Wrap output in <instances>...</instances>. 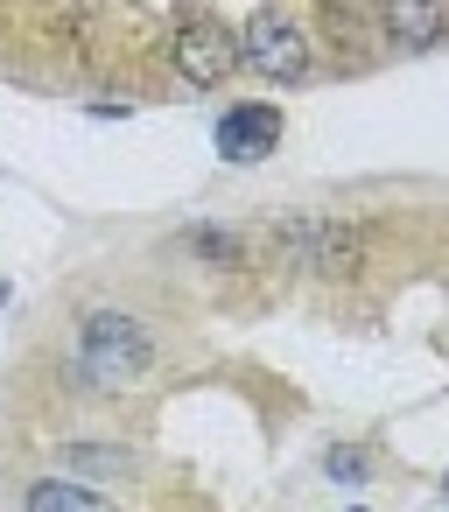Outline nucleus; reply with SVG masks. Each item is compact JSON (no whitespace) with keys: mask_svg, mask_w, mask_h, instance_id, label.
<instances>
[{"mask_svg":"<svg viewBox=\"0 0 449 512\" xmlns=\"http://www.w3.org/2000/svg\"><path fill=\"white\" fill-rule=\"evenodd\" d=\"M78 365L92 372V386H141L155 365V344L134 316L120 309H85L78 323Z\"/></svg>","mask_w":449,"mask_h":512,"instance_id":"nucleus-1","label":"nucleus"},{"mask_svg":"<svg viewBox=\"0 0 449 512\" xmlns=\"http://www.w3.org/2000/svg\"><path fill=\"white\" fill-rule=\"evenodd\" d=\"M232 50H239V64H253L267 85H295V78L309 71V36H302V22L281 15V8H260V15L232 36Z\"/></svg>","mask_w":449,"mask_h":512,"instance_id":"nucleus-2","label":"nucleus"},{"mask_svg":"<svg viewBox=\"0 0 449 512\" xmlns=\"http://www.w3.org/2000/svg\"><path fill=\"white\" fill-rule=\"evenodd\" d=\"M232 64H239L232 29H218V22H190V29H176V71H183L197 92L225 85V78H232Z\"/></svg>","mask_w":449,"mask_h":512,"instance_id":"nucleus-3","label":"nucleus"},{"mask_svg":"<svg viewBox=\"0 0 449 512\" xmlns=\"http://www.w3.org/2000/svg\"><path fill=\"white\" fill-rule=\"evenodd\" d=\"M218 148H225L232 162L274 155V148H281V113H274V106H232V113L218 120Z\"/></svg>","mask_w":449,"mask_h":512,"instance_id":"nucleus-4","label":"nucleus"},{"mask_svg":"<svg viewBox=\"0 0 449 512\" xmlns=\"http://www.w3.org/2000/svg\"><path fill=\"white\" fill-rule=\"evenodd\" d=\"M22 505H29V512H120L113 498H99V491H85V484H71V477H36Z\"/></svg>","mask_w":449,"mask_h":512,"instance_id":"nucleus-5","label":"nucleus"},{"mask_svg":"<svg viewBox=\"0 0 449 512\" xmlns=\"http://www.w3.org/2000/svg\"><path fill=\"white\" fill-rule=\"evenodd\" d=\"M64 470H99V477H127V470H134V449H99V442H71V449H64Z\"/></svg>","mask_w":449,"mask_h":512,"instance_id":"nucleus-6","label":"nucleus"},{"mask_svg":"<svg viewBox=\"0 0 449 512\" xmlns=\"http://www.w3.org/2000/svg\"><path fill=\"white\" fill-rule=\"evenodd\" d=\"M386 29H400V43H435L442 15H435V8H393V15H386Z\"/></svg>","mask_w":449,"mask_h":512,"instance_id":"nucleus-7","label":"nucleus"},{"mask_svg":"<svg viewBox=\"0 0 449 512\" xmlns=\"http://www.w3.org/2000/svg\"><path fill=\"white\" fill-rule=\"evenodd\" d=\"M323 470H330V477H344V484H358V477H365V449H330V456H323Z\"/></svg>","mask_w":449,"mask_h":512,"instance_id":"nucleus-8","label":"nucleus"}]
</instances>
